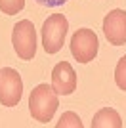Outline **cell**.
Returning <instances> with one entry per match:
<instances>
[{"mask_svg": "<svg viewBox=\"0 0 126 128\" xmlns=\"http://www.w3.org/2000/svg\"><path fill=\"white\" fill-rule=\"evenodd\" d=\"M58 105H59L58 94L54 92L52 86L38 84L36 88H32L31 98H29V111H31L34 120H38V122L52 120Z\"/></svg>", "mask_w": 126, "mask_h": 128, "instance_id": "obj_1", "label": "cell"}, {"mask_svg": "<svg viewBox=\"0 0 126 128\" xmlns=\"http://www.w3.org/2000/svg\"><path fill=\"white\" fill-rule=\"evenodd\" d=\"M69 21L63 14H54L42 25V46L46 54H58L63 48L65 36H67Z\"/></svg>", "mask_w": 126, "mask_h": 128, "instance_id": "obj_2", "label": "cell"}, {"mask_svg": "<svg viewBox=\"0 0 126 128\" xmlns=\"http://www.w3.org/2000/svg\"><path fill=\"white\" fill-rule=\"evenodd\" d=\"M12 44H14V50L19 56V59L29 61L34 58V54H36V31H34L32 21L21 19L14 25Z\"/></svg>", "mask_w": 126, "mask_h": 128, "instance_id": "obj_3", "label": "cell"}, {"mask_svg": "<svg viewBox=\"0 0 126 128\" xmlns=\"http://www.w3.org/2000/svg\"><path fill=\"white\" fill-rule=\"evenodd\" d=\"M71 54L78 63H90L94 61L98 56V48H100V40L96 36V32L92 29H78L71 36Z\"/></svg>", "mask_w": 126, "mask_h": 128, "instance_id": "obj_4", "label": "cell"}, {"mask_svg": "<svg viewBox=\"0 0 126 128\" xmlns=\"http://www.w3.org/2000/svg\"><path fill=\"white\" fill-rule=\"evenodd\" d=\"M23 96L21 75L12 67L0 69V103L4 107H16Z\"/></svg>", "mask_w": 126, "mask_h": 128, "instance_id": "obj_5", "label": "cell"}, {"mask_svg": "<svg viewBox=\"0 0 126 128\" xmlns=\"http://www.w3.org/2000/svg\"><path fill=\"white\" fill-rule=\"evenodd\" d=\"M103 32L113 46L126 44V12L120 8L111 10L103 19Z\"/></svg>", "mask_w": 126, "mask_h": 128, "instance_id": "obj_6", "label": "cell"}, {"mask_svg": "<svg viewBox=\"0 0 126 128\" xmlns=\"http://www.w3.org/2000/svg\"><path fill=\"white\" fill-rule=\"evenodd\" d=\"M52 88L58 96H69L76 90V73L69 61H59L52 71Z\"/></svg>", "mask_w": 126, "mask_h": 128, "instance_id": "obj_7", "label": "cell"}, {"mask_svg": "<svg viewBox=\"0 0 126 128\" xmlns=\"http://www.w3.org/2000/svg\"><path fill=\"white\" fill-rule=\"evenodd\" d=\"M120 126H122V118L113 107L100 109L92 120V128H120Z\"/></svg>", "mask_w": 126, "mask_h": 128, "instance_id": "obj_8", "label": "cell"}, {"mask_svg": "<svg viewBox=\"0 0 126 128\" xmlns=\"http://www.w3.org/2000/svg\"><path fill=\"white\" fill-rule=\"evenodd\" d=\"M58 128H69V126H73V128H82V120H80V117L76 115V113L73 111H67V113H63L61 118L58 120V124H56Z\"/></svg>", "mask_w": 126, "mask_h": 128, "instance_id": "obj_9", "label": "cell"}, {"mask_svg": "<svg viewBox=\"0 0 126 128\" xmlns=\"http://www.w3.org/2000/svg\"><path fill=\"white\" fill-rule=\"evenodd\" d=\"M25 8V0H0V12L6 16H16Z\"/></svg>", "mask_w": 126, "mask_h": 128, "instance_id": "obj_10", "label": "cell"}, {"mask_svg": "<svg viewBox=\"0 0 126 128\" xmlns=\"http://www.w3.org/2000/svg\"><path fill=\"white\" fill-rule=\"evenodd\" d=\"M115 82L120 90L126 92V56L118 59V63L115 67Z\"/></svg>", "mask_w": 126, "mask_h": 128, "instance_id": "obj_11", "label": "cell"}, {"mask_svg": "<svg viewBox=\"0 0 126 128\" xmlns=\"http://www.w3.org/2000/svg\"><path fill=\"white\" fill-rule=\"evenodd\" d=\"M34 2L44 6V8H59V6H63L65 2H69V0H34Z\"/></svg>", "mask_w": 126, "mask_h": 128, "instance_id": "obj_12", "label": "cell"}]
</instances>
